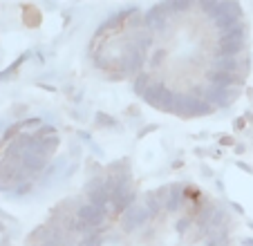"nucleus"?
<instances>
[{"label": "nucleus", "instance_id": "obj_1", "mask_svg": "<svg viewBox=\"0 0 253 246\" xmlns=\"http://www.w3.org/2000/svg\"><path fill=\"white\" fill-rule=\"evenodd\" d=\"M90 58L108 79H128L148 108L204 119L242 96L251 74V27L238 2H157L101 25Z\"/></svg>", "mask_w": 253, "mask_h": 246}, {"label": "nucleus", "instance_id": "obj_2", "mask_svg": "<svg viewBox=\"0 0 253 246\" xmlns=\"http://www.w3.org/2000/svg\"><path fill=\"white\" fill-rule=\"evenodd\" d=\"M79 246H238L231 213L191 181H166L130 195L96 219Z\"/></svg>", "mask_w": 253, "mask_h": 246}]
</instances>
